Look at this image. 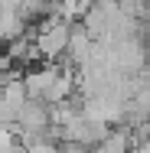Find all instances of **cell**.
I'll use <instances>...</instances> for the list:
<instances>
[{"mask_svg": "<svg viewBox=\"0 0 150 153\" xmlns=\"http://www.w3.org/2000/svg\"><path fill=\"white\" fill-rule=\"evenodd\" d=\"M131 150H134V137H131V130H127V127H118V130H108L104 140H101L91 153H131Z\"/></svg>", "mask_w": 150, "mask_h": 153, "instance_id": "2", "label": "cell"}, {"mask_svg": "<svg viewBox=\"0 0 150 153\" xmlns=\"http://www.w3.org/2000/svg\"><path fill=\"white\" fill-rule=\"evenodd\" d=\"M72 30H75V23L72 20H62V16H52V20H46L39 33L33 36V42H36V52H39V59H59L62 52H69V39H72Z\"/></svg>", "mask_w": 150, "mask_h": 153, "instance_id": "1", "label": "cell"}]
</instances>
